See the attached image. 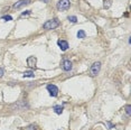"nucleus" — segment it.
I'll use <instances>...</instances> for the list:
<instances>
[{"mask_svg": "<svg viewBox=\"0 0 131 130\" xmlns=\"http://www.w3.org/2000/svg\"><path fill=\"white\" fill-rule=\"evenodd\" d=\"M28 3H30L29 0H19L18 2H16L15 5H14V8H15V9H19L20 7L26 6V5H28Z\"/></svg>", "mask_w": 131, "mask_h": 130, "instance_id": "7", "label": "nucleus"}, {"mask_svg": "<svg viewBox=\"0 0 131 130\" xmlns=\"http://www.w3.org/2000/svg\"><path fill=\"white\" fill-rule=\"evenodd\" d=\"M67 19L71 21V23H76V21H77V18H76L75 16H68Z\"/></svg>", "mask_w": 131, "mask_h": 130, "instance_id": "13", "label": "nucleus"}, {"mask_svg": "<svg viewBox=\"0 0 131 130\" xmlns=\"http://www.w3.org/2000/svg\"><path fill=\"white\" fill-rule=\"evenodd\" d=\"M35 76V74H34L33 71H27L24 73V77H34Z\"/></svg>", "mask_w": 131, "mask_h": 130, "instance_id": "11", "label": "nucleus"}, {"mask_svg": "<svg viewBox=\"0 0 131 130\" xmlns=\"http://www.w3.org/2000/svg\"><path fill=\"white\" fill-rule=\"evenodd\" d=\"M76 36H77V38H85L86 34H85L84 30H78L77 34H76Z\"/></svg>", "mask_w": 131, "mask_h": 130, "instance_id": "10", "label": "nucleus"}, {"mask_svg": "<svg viewBox=\"0 0 131 130\" xmlns=\"http://www.w3.org/2000/svg\"><path fill=\"white\" fill-rule=\"evenodd\" d=\"M3 76V70L0 67V77H2Z\"/></svg>", "mask_w": 131, "mask_h": 130, "instance_id": "18", "label": "nucleus"}, {"mask_svg": "<svg viewBox=\"0 0 131 130\" xmlns=\"http://www.w3.org/2000/svg\"><path fill=\"white\" fill-rule=\"evenodd\" d=\"M64 108L62 107V105H55L54 107V111H55V113H57V115H60V113L63 112Z\"/></svg>", "mask_w": 131, "mask_h": 130, "instance_id": "9", "label": "nucleus"}, {"mask_svg": "<svg viewBox=\"0 0 131 130\" xmlns=\"http://www.w3.org/2000/svg\"><path fill=\"white\" fill-rule=\"evenodd\" d=\"M124 110H126V113H127L128 116H130V115H131V107H130L129 104H128V105H126Z\"/></svg>", "mask_w": 131, "mask_h": 130, "instance_id": "15", "label": "nucleus"}, {"mask_svg": "<svg viewBox=\"0 0 131 130\" xmlns=\"http://www.w3.org/2000/svg\"><path fill=\"white\" fill-rule=\"evenodd\" d=\"M27 64H28V66L30 67V69H34L35 70L36 67V64H37V58H36V56H30L27 58Z\"/></svg>", "mask_w": 131, "mask_h": 130, "instance_id": "5", "label": "nucleus"}, {"mask_svg": "<svg viewBox=\"0 0 131 130\" xmlns=\"http://www.w3.org/2000/svg\"><path fill=\"white\" fill-rule=\"evenodd\" d=\"M62 69L64 71H71L72 70V63L68 59H64L63 63H62Z\"/></svg>", "mask_w": 131, "mask_h": 130, "instance_id": "6", "label": "nucleus"}, {"mask_svg": "<svg viewBox=\"0 0 131 130\" xmlns=\"http://www.w3.org/2000/svg\"><path fill=\"white\" fill-rule=\"evenodd\" d=\"M58 26H59V20L57 18H54V19H50V20L46 21L43 25V28L46 29V30H49V29H55Z\"/></svg>", "mask_w": 131, "mask_h": 130, "instance_id": "1", "label": "nucleus"}, {"mask_svg": "<svg viewBox=\"0 0 131 130\" xmlns=\"http://www.w3.org/2000/svg\"><path fill=\"white\" fill-rule=\"evenodd\" d=\"M57 9L60 11H65L67 10V9H70L71 7V2H70V0H59L57 2Z\"/></svg>", "mask_w": 131, "mask_h": 130, "instance_id": "2", "label": "nucleus"}, {"mask_svg": "<svg viewBox=\"0 0 131 130\" xmlns=\"http://www.w3.org/2000/svg\"><path fill=\"white\" fill-rule=\"evenodd\" d=\"M111 5H112V0H105L104 1V8H110L111 7Z\"/></svg>", "mask_w": 131, "mask_h": 130, "instance_id": "12", "label": "nucleus"}, {"mask_svg": "<svg viewBox=\"0 0 131 130\" xmlns=\"http://www.w3.org/2000/svg\"><path fill=\"white\" fill-rule=\"evenodd\" d=\"M1 19H2V20H5V21H10V20H13V17H11V16H2V17H1Z\"/></svg>", "mask_w": 131, "mask_h": 130, "instance_id": "14", "label": "nucleus"}, {"mask_svg": "<svg viewBox=\"0 0 131 130\" xmlns=\"http://www.w3.org/2000/svg\"><path fill=\"white\" fill-rule=\"evenodd\" d=\"M57 45L59 46L60 51H66L68 48V43L66 41H58L57 42Z\"/></svg>", "mask_w": 131, "mask_h": 130, "instance_id": "8", "label": "nucleus"}, {"mask_svg": "<svg viewBox=\"0 0 131 130\" xmlns=\"http://www.w3.org/2000/svg\"><path fill=\"white\" fill-rule=\"evenodd\" d=\"M42 1H45V2H48V1H49V0H42Z\"/></svg>", "mask_w": 131, "mask_h": 130, "instance_id": "19", "label": "nucleus"}, {"mask_svg": "<svg viewBox=\"0 0 131 130\" xmlns=\"http://www.w3.org/2000/svg\"><path fill=\"white\" fill-rule=\"evenodd\" d=\"M101 70V63L100 62H95V63L92 64V66L90 69V73H91V76H95L98 75L99 72Z\"/></svg>", "mask_w": 131, "mask_h": 130, "instance_id": "3", "label": "nucleus"}, {"mask_svg": "<svg viewBox=\"0 0 131 130\" xmlns=\"http://www.w3.org/2000/svg\"><path fill=\"white\" fill-rule=\"evenodd\" d=\"M26 130H36V125H30Z\"/></svg>", "mask_w": 131, "mask_h": 130, "instance_id": "16", "label": "nucleus"}, {"mask_svg": "<svg viewBox=\"0 0 131 130\" xmlns=\"http://www.w3.org/2000/svg\"><path fill=\"white\" fill-rule=\"evenodd\" d=\"M47 91L49 92V94L52 95V97H57V94H58V89H57V87L54 84H48Z\"/></svg>", "mask_w": 131, "mask_h": 130, "instance_id": "4", "label": "nucleus"}, {"mask_svg": "<svg viewBox=\"0 0 131 130\" xmlns=\"http://www.w3.org/2000/svg\"><path fill=\"white\" fill-rule=\"evenodd\" d=\"M27 15H30V11L29 10H27V11H25V13L21 14V17H24V16H27Z\"/></svg>", "mask_w": 131, "mask_h": 130, "instance_id": "17", "label": "nucleus"}]
</instances>
